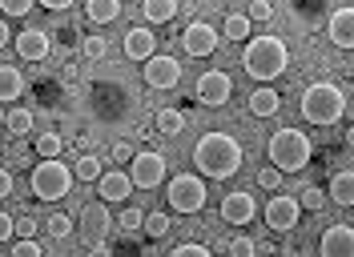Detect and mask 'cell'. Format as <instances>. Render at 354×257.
Here are the masks:
<instances>
[{"mask_svg":"<svg viewBox=\"0 0 354 257\" xmlns=\"http://www.w3.org/2000/svg\"><path fill=\"white\" fill-rule=\"evenodd\" d=\"M0 153H4V145H0Z\"/></svg>","mask_w":354,"mask_h":257,"instance_id":"7dc6e473","label":"cell"},{"mask_svg":"<svg viewBox=\"0 0 354 257\" xmlns=\"http://www.w3.org/2000/svg\"><path fill=\"white\" fill-rule=\"evenodd\" d=\"M133 145H125V141H117V145H113V161H133Z\"/></svg>","mask_w":354,"mask_h":257,"instance_id":"60d3db41","label":"cell"},{"mask_svg":"<svg viewBox=\"0 0 354 257\" xmlns=\"http://www.w3.org/2000/svg\"><path fill=\"white\" fill-rule=\"evenodd\" d=\"M278 108H282V97H278L270 85H262V88L250 93V113H254V117H274Z\"/></svg>","mask_w":354,"mask_h":257,"instance_id":"44dd1931","label":"cell"},{"mask_svg":"<svg viewBox=\"0 0 354 257\" xmlns=\"http://www.w3.org/2000/svg\"><path fill=\"white\" fill-rule=\"evenodd\" d=\"M88 257H113V254L105 249V245H93V254H88Z\"/></svg>","mask_w":354,"mask_h":257,"instance_id":"bcb514c9","label":"cell"},{"mask_svg":"<svg viewBox=\"0 0 354 257\" xmlns=\"http://www.w3.org/2000/svg\"><path fill=\"white\" fill-rule=\"evenodd\" d=\"M141 12L149 24H165L177 17V0H141Z\"/></svg>","mask_w":354,"mask_h":257,"instance_id":"cb8c5ba5","label":"cell"},{"mask_svg":"<svg viewBox=\"0 0 354 257\" xmlns=\"http://www.w3.org/2000/svg\"><path fill=\"white\" fill-rule=\"evenodd\" d=\"M37 4H44V8H53V12H65V8L73 4V0H37Z\"/></svg>","mask_w":354,"mask_h":257,"instance_id":"ee69618b","label":"cell"},{"mask_svg":"<svg viewBox=\"0 0 354 257\" xmlns=\"http://www.w3.org/2000/svg\"><path fill=\"white\" fill-rule=\"evenodd\" d=\"M165 201H169V209L181 213V217L201 213V205H205V181L194 177V173H177L174 181L165 185Z\"/></svg>","mask_w":354,"mask_h":257,"instance_id":"8992f818","label":"cell"},{"mask_svg":"<svg viewBox=\"0 0 354 257\" xmlns=\"http://www.w3.org/2000/svg\"><path fill=\"white\" fill-rule=\"evenodd\" d=\"M32 4H37V0H0V12H4V17H28Z\"/></svg>","mask_w":354,"mask_h":257,"instance_id":"836d02e7","label":"cell"},{"mask_svg":"<svg viewBox=\"0 0 354 257\" xmlns=\"http://www.w3.org/2000/svg\"><path fill=\"white\" fill-rule=\"evenodd\" d=\"M37 229H41V221H32V217L12 221V237H37Z\"/></svg>","mask_w":354,"mask_h":257,"instance_id":"ab89813d","label":"cell"},{"mask_svg":"<svg viewBox=\"0 0 354 257\" xmlns=\"http://www.w3.org/2000/svg\"><path fill=\"white\" fill-rule=\"evenodd\" d=\"M17 57L21 61H44L48 57V32L44 28H24V32H17Z\"/></svg>","mask_w":354,"mask_h":257,"instance_id":"2e32d148","label":"cell"},{"mask_svg":"<svg viewBox=\"0 0 354 257\" xmlns=\"http://www.w3.org/2000/svg\"><path fill=\"white\" fill-rule=\"evenodd\" d=\"M250 17H242V12H230L225 17V28H221V37H230V41H250Z\"/></svg>","mask_w":354,"mask_h":257,"instance_id":"4316f807","label":"cell"},{"mask_svg":"<svg viewBox=\"0 0 354 257\" xmlns=\"http://www.w3.org/2000/svg\"><path fill=\"white\" fill-rule=\"evenodd\" d=\"M129 181H133V185H141V189H157V185L165 181V157H161V153H153V149L133 153Z\"/></svg>","mask_w":354,"mask_h":257,"instance_id":"52a82bcc","label":"cell"},{"mask_svg":"<svg viewBox=\"0 0 354 257\" xmlns=\"http://www.w3.org/2000/svg\"><path fill=\"white\" fill-rule=\"evenodd\" d=\"M141 221H145V213H141V209H125V213L117 217V225H121L125 234H137V229H141Z\"/></svg>","mask_w":354,"mask_h":257,"instance_id":"d590c367","label":"cell"},{"mask_svg":"<svg viewBox=\"0 0 354 257\" xmlns=\"http://www.w3.org/2000/svg\"><path fill=\"white\" fill-rule=\"evenodd\" d=\"M8 237H12V217L0 213V241H8Z\"/></svg>","mask_w":354,"mask_h":257,"instance_id":"7bdbcfd3","label":"cell"},{"mask_svg":"<svg viewBox=\"0 0 354 257\" xmlns=\"http://www.w3.org/2000/svg\"><path fill=\"white\" fill-rule=\"evenodd\" d=\"M218 41H221V32L205 21H194L181 32V48H185L189 57H214V53H218Z\"/></svg>","mask_w":354,"mask_h":257,"instance_id":"30bf717a","label":"cell"},{"mask_svg":"<svg viewBox=\"0 0 354 257\" xmlns=\"http://www.w3.org/2000/svg\"><path fill=\"white\" fill-rule=\"evenodd\" d=\"M68 189H73V169H68L65 161L48 157V161H37L32 165V193L41 201H61Z\"/></svg>","mask_w":354,"mask_h":257,"instance_id":"5b68a950","label":"cell"},{"mask_svg":"<svg viewBox=\"0 0 354 257\" xmlns=\"http://www.w3.org/2000/svg\"><path fill=\"white\" fill-rule=\"evenodd\" d=\"M153 53H157V37L145 24H137V28L125 32V57H129V61H149Z\"/></svg>","mask_w":354,"mask_h":257,"instance_id":"e0dca14e","label":"cell"},{"mask_svg":"<svg viewBox=\"0 0 354 257\" xmlns=\"http://www.w3.org/2000/svg\"><path fill=\"white\" fill-rule=\"evenodd\" d=\"M141 229L153 237V241H161V237L169 234V213H149L145 221H141Z\"/></svg>","mask_w":354,"mask_h":257,"instance_id":"f546056e","label":"cell"},{"mask_svg":"<svg viewBox=\"0 0 354 257\" xmlns=\"http://www.w3.org/2000/svg\"><path fill=\"white\" fill-rule=\"evenodd\" d=\"M85 12H88L93 24H113L117 17H121V0H88Z\"/></svg>","mask_w":354,"mask_h":257,"instance_id":"603a6c76","label":"cell"},{"mask_svg":"<svg viewBox=\"0 0 354 257\" xmlns=\"http://www.w3.org/2000/svg\"><path fill=\"white\" fill-rule=\"evenodd\" d=\"M330 205V197H326V189H314V185H306V189L298 193V209H310V213H322Z\"/></svg>","mask_w":354,"mask_h":257,"instance_id":"83f0119b","label":"cell"},{"mask_svg":"<svg viewBox=\"0 0 354 257\" xmlns=\"http://www.w3.org/2000/svg\"><path fill=\"white\" fill-rule=\"evenodd\" d=\"M258 185H262L266 193H278V185H282V173L274 169V165H266V169L258 173Z\"/></svg>","mask_w":354,"mask_h":257,"instance_id":"e575fe53","label":"cell"},{"mask_svg":"<svg viewBox=\"0 0 354 257\" xmlns=\"http://www.w3.org/2000/svg\"><path fill=\"white\" fill-rule=\"evenodd\" d=\"M254 254H258V245H254V237L238 234L234 241H230V257H254Z\"/></svg>","mask_w":354,"mask_h":257,"instance_id":"d6a6232c","label":"cell"},{"mask_svg":"<svg viewBox=\"0 0 354 257\" xmlns=\"http://www.w3.org/2000/svg\"><path fill=\"white\" fill-rule=\"evenodd\" d=\"M44 229H48V237H57V241H61V237L73 234V217H68V213H53L48 221H44Z\"/></svg>","mask_w":354,"mask_h":257,"instance_id":"4dcf8cb0","label":"cell"},{"mask_svg":"<svg viewBox=\"0 0 354 257\" xmlns=\"http://www.w3.org/2000/svg\"><path fill=\"white\" fill-rule=\"evenodd\" d=\"M169 257H214V254H209L205 245H198V241H181V245H177Z\"/></svg>","mask_w":354,"mask_h":257,"instance_id":"f35d334b","label":"cell"},{"mask_svg":"<svg viewBox=\"0 0 354 257\" xmlns=\"http://www.w3.org/2000/svg\"><path fill=\"white\" fill-rule=\"evenodd\" d=\"M61 145H65V141H61L57 133H41V137H37V145H32V153H37L41 161H48V157H57V153H61Z\"/></svg>","mask_w":354,"mask_h":257,"instance_id":"f1b7e54d","label":"cell"},{"mask_svg":"<svg viewBox=\"0 0 354 257\" xmlns=\"http://www.w3.org/2000/svg\"><path fill=\"white\" fill-rule=\"evenodd\" d=\"M242 64L254 81H274V77H282L290 68L286 41H282V37H254V41L245 44Z\"/></svg>","mask_w":354,"mask_h":257,"instance_id":"7a4b0ae2","label":"cell"},{"mask_svg":"<svg viewBox=\"0 0 354 257\" xmlns=\"http://www.w3.org/2000/svg\"><path fill=\"white\" fill-rule=\"evenodd\" d=\"M12 257H41V245H37V237H17V245H12Z\"/></svg>","mask_w":354,"mask_h":257,"instance_id":"8d00e7d4","label":"cell"},{"mask_svg":"<svg viewBox=\"0 0 354 257\" xmlns=\"http://www.w3.org/2000/svg\"><path fill=\"white\" fill-rule=\"evenodd\" d=\"M105 173V161L97 157V153H85V157H77V165H73V177H81V181H97Z\"/></svg>","mask_w":354,"mask_h":257,"instance_id":"484cf974","label":"cell"},{"mask_svg":"<svg viewBox=\"0 0 354 257\" xmlns=\"http://www.w3.org/2000/svg\"><path fill=\"white\" fill-rule=\"evenodd\" d=\"M24 97V73L17 64H0V105H17Z\"/></svg>","mask_w":354,"mask_h":257,"instance_id":"d6986e66","label":"cell"},{"mask_svg":"<svg viewBox=\"0 0 354 257\" xmlns=\"http://www.w3.org/2000/svg\"><path fill=\"white\" fill-rule=\"evenodd\" d=\"M230 93H234V81H230L221 68H209V73H201V77H198V88H194L198 105H205V108H221L225 101H230Z\"/></svg>","mask_w":354,"mask_h":257,"instance_id":"ba28073f","label":"cell"},{"mask_svg":"<svg viewBox=\"0 0 354 257\" xmlns=\"http://www.w3.org/2000/svg\"><path fill=\"white\" fill-rule=\"evenodd\" d=\"M8 193H12V173H8V169H0V201H4Z\"/></svg>","mask_w":354,"mask_h":257,"instance_id":"b9f144b4","label":"cell"},{"mask_svg":"<svg viewBox=\"0 0 354 257\" xmlns=\"http://www.w3.org/2000/svg\"><path fill=\"white\" fill-rule=\"evenodd\" d=\"M133 189V181H129V173H121V169H109V173H101L97 177V197L105 201V205H117V201H125Z\"/></svg>","mask_w":354,"mask_h":257,"instance_id":"9a60e30c","label":"cell"},{"mask_svg":"<svg viewBox=\"0 0 354 257\" xmlns=\"http://www.w3.org/2000/svg\"><path fill=\"white\" fill-rule=\"evenodd\" d=\"M326 197H330V201H338L342 209H351V205H354V173L351 169L334 173L330 185H326Z\"/></svg>","mask_w":354,"mask_h":257,"instance_id":"ffe728a7","label":"cell"},{"mask_svg":"<svg viewBox=\"0 0 354 257\" xmlns=\"http://www.w3.org/2000/svg\"><path fill=\"white\" fill-rule=\"evenodd\" d=\"M298 108L310 125H338L346 117V93L330 81H314V85H306Z\"/></svg>","mask_w":354,"mask_h":257,"instance_id":"3957f363","label":"cell"},{"mask_svg":"<svg viewBox=\"0 0 354 257\" xmlns=\"http://www.w3.org/2000/svg\"><path fill=\"white\" fill-rule=\"evenodd\" d=\"M8 41H12V37H8V24L0 21V48H4V44H8Z\"/></svg>","mask_w":354,"mask_h":257,"instance_id":"f6af8a7d","label":"cell"},{"mask_svg":"<svg viewBox=\"0 0 354 257\" xmlns=\"http://www.w3.org/2000/svg\"><path fill=\"white\" fill-rule=\"evenodd\" d=\"M245 17H250V24L270 21V17H274V4H270V0H250V12H245Z\"/></svg>","mask_w":354,"mask_h":257,"instance_id":"74e56055","label":"cell"},{"mask_svg":"<svg viewBox=\"0 0 354 257\" xmlns=\"http://www.w3.org/2000/svg\"><path fill=\"white\" fill-rule=\"evenodd\" d=\"M242 161H245V153L238 145V137H230V133H205L194 145V165L209 181H230L234 173L242 169Z\"/></svg>","mask_w":354,"mask_h":257,"instance_id":"6da1fadb","label":"cell"},{"mask_svg":"<svg viewBox=\"0 0 354 257\" xmlns=\"http://www.w3.org/2000/svg\"><path fill=\"white\" fill-rule=\"evenodd\" d=\"M153 133H161V137H181L185 133V113L181 108H161L153 121Z\"/></svg>","mask_w":354,"mask_h":257,"instance_id":"7402d4cb","label":"cell"},{"mask_svg":"<svg viewBox=\"0 0 354 257\" xmlns=\"http://www.w3.org/2000/svg\"><path fill=\"white\" fill-rule=\"evenodd\" d=\"M177 81H181V64H177V57L153 53V57L145 61V85L149 88H177Z\"/></svg>","mask_w":354,"mask_h":257,"instance_id":"8fae6325","label":"cell"},{"mask_svg":"<svg viewBox=\"0 0 354 257\" xmlns=\"http://www.w3.org/2000/svg\"><path fill=\"white\" fill-rule=\"evenodd\" d=\"M326 37H330L338 48H351L354 44V8H338L330 21H326Z\"/></svg>","mask_w":354,"mask_h":257,"instance_id":"ac0fdd59","label":"cell"},{"mask_svg":"<svg viewBox=\"0 0 354 257\" xmlns=\"http://www.w3.org/2000/svg\"><path fill=\"white\" fill-rule=\"evenodd\" d=\"M81 53H85L88 61H101V57L109 53V44H105V37H97V32H93V37H85V44H81Z\"/></svg>","mask_w":354,"mask_h":257,"instance_id":"1f68e13d","label":"cell"},{"mask_svg":"<svg viewBox=\"0 0 354 257\" xmlns=\"http://www.w3.org/2000/svg\"><path fill=\"white\" fill-rule=\"evenodd\" d=\"M109 209H105V201H97V205H85L81 209V237H85L88 245H101V237L109 234Z\"/></svg>","mask_w":354,"mask_h":257,"instance_id":"4fadbf2b","label":"cell"},{"mask_svg":"<svg viewBox=\"0 0 354 257\" xmlns=\"http://www.w3.org/2000/svg\"><path fill=\"white\" fill-rule=\"evenodd\" d=\"M298 197H286V193H270V201H266V225L274 229V234H290L294 225H298Z\"/></svg>","mask_w":354,"mask_h":257,"instance_id":"9c48e42d","label":"cell"},{"mask_svg":"<svg viewBox=\"0 0 354 257\" xmlns=\"http://www.w3.org/2000/svg\"><path fill=\"white\" fill-rule=\"evenodd\" d=\"M266 157H270V165L278 173H298L310 165L314 145H310V137L302 128H278L270 137V145H266Z\"/></svg>","mask_w":354,"mask_h":257,"instance_id":"277c9868","label":"cell"},{"mask_svg":"<svg viewBox=\"0 0 354 257\" xmlns=\"http://www.w3.org/2000/svg\"><path fill=\"white\" fill-rule=\"evenodd\" d=\"M4 128H8L12 137H28V133H32V113L24 105H12L4 113Z\"/></svg>","mask_w":354,"mask_h":257,"instance_id":"d4e9b609","label":"cell"},{"mask_svg":"<svg viewBox=\"0 0 354 257\" xmlns=\"http://www.w3.org/2000/svg\"><path fill=\"white\" fill-rule=\"evenodd\" d=\"M258 217V201H254V193H225L221 197V221L225 225H250Z\"/></svg>","mask_w":354,"mask_h":257,"instance_id":"7c38bea8","label":"cell"},{"mask_svg":"<svg viewBox=\"0 0 354 257\" xmlns=\"http://www.w3.org/2000/svg\"><path fill=\"white\" fill-rule=\"evenodd\" d=\"M318 254L322 257H354V229L351 225H330L322 241H318Z\"/></svg>","mask_w":354,"mask_h":257,"instance_id":"5bb4252c","label":"cell"}]
</instances>
